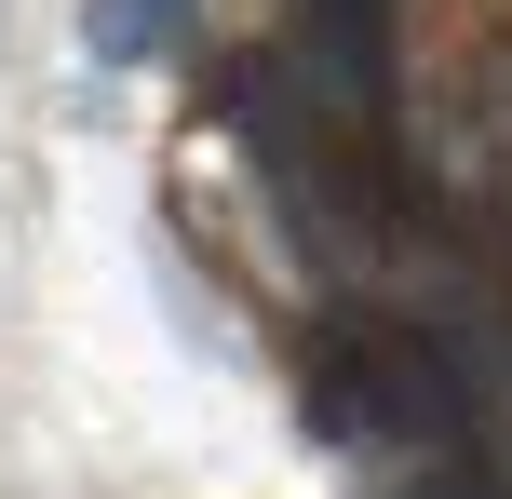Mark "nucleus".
Returning a JSON list of instances; mask_svg holds the SVG:
<instances>
[{
    "instance_id": "f03ea898",
    "label": "nucleus",
    "mask_w": 512,
    "mask_h": 499,
    "mask_svg": "<svg viewBox=\"0 0 512 499\" xmlns=\"http://www.w3.org/2000/svg\"><path fill=\"white\" fill-rule=\"evenodd\" d=\"M81 41H95L108 68H149V54L189 41V0H95V14H81Z\"/></svg>"
},
{
    "instance_id": "f257e3e1",
    "label": "nucleus",
    "mask_w": 512,
    "mask_h": 499,
    "mask_svg": "<svg viewBox=\"0 0 512 499\" xmlns=\"http://www.w3.org/2000/svg\"><path fill=\"white\" fill-rule=\"evenodd\" d=\"M310 419L337 446H432V432H459V392H445L432 338H337L310 378Z\"/></svg>"
}]
</instances>
